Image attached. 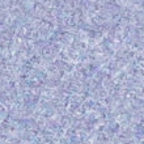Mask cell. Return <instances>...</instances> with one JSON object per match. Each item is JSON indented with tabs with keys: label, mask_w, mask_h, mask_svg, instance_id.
<instances>
[{
	"label": "cell",
	"mask_w": 144,
	"mask_h": 144,
	"mask_svg": "<svg viewBox=\"0 0 144 144\" xmlns=\"http://www.w3.org/2000/svg\"><path fill=\"white\" fill-rule=\"evenodd\" d=\"M51 54H52V48H51V47H45L43 51H42V55L46 56V58L51 56Z\"/></svg>",
	"instance_id": "6da1fadb"
},
{
	"label": "cell",
	"mask_w": 144,
	"mask_h": 144,
	"mask_svg": "<svg viewBox=\"0 0 144 144\" xmlns=\"http://www.w3.org/2000/svg\"><path fill=\"white\" fill-rule=\"evenodd\" d=\"M69 123H71V119H69V118H67V117H63V118H62V125H63V126L67 127Z\"/></svg>",
	"instance_id": "7a4b0ae2"
}]
</instances>
